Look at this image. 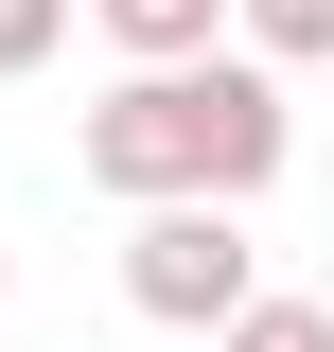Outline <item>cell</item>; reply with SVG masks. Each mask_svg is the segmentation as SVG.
<instances>
[{
    "mask_svg": "<svg viewBox=\"0 0 334 352\" xmlns=\"http://www.w3.org/2000/svg\"><path fill=\"white\" fill-rule=\"evenodd\" d=\"M88 194H124V212H176V194H229L247 212L264 176L299 159V106H282V53H176V71H124L106 106L71 124Z\"/></svg>",
    "mask_w": 334,
    "mask_h": 352,
    "instance_id": "cell-1",
    "label": "cell"
},
{
    "mask_svg": "<svg viewBox=\"0 0 334 352\" xmlns=\"http://www.w3.org/2000/svg\"><path fill=\"white\" fill-rule=\"evenodd\" d=\"M264 300V247L229 194H176V212H124V317H159V335H229V317Z\"/></svg>",
    "mask_w": 334,
    "mask_h": 352,
    "instance_id": "cell-2",
    "label": "cell"
},
{
    "mask_svg": "<svg viewBox=\"0 0 334 352\" xmlns=\"http://www.w3.org/2000/svg\"><path fill=\"white\" fill-rule=\"evenodd\" d=\"M88 36L124 53V71H176V53H229L247 36V0H88Z\"/></svg>",
    "mask_w": 334,
    "mask_h": 352,
    "instance_id": "cell-3",
    "label": "cell"
},
{
    "mask_svg": "<svg viewBox=\"0 0 334 352\" xmlns=\"http://www.w3.org/2000/svg\"><path fill=\"white\" fill-rule=\"evenodd\" d=\"M211 352H334V300H299V282H264V300L229 317Z\"/></svg>",
    "mask_w": 334,
    "mask_h": 352,
    "instance_id": "cell-4",
    "label": "cell"
},
{
    "mask_svg": "<svg viewBox=\"0 0 334 352\" xmlns=\"http://www.w3.org/2000/svg\"><path fill=\"white\" fill-rule=\"evenodd\" d=\"M247 53H282V71H334V0H247Z\"/></svg>",
    "mask_w": 334,
    "mask_h": 352,
    "instance_id": "cell-5",
    "label": "cell"
},
{
    "mask_svg": "<svg viewBox=\"0 0 334 352\" xmlns=\"http://www.w3.org/2000/svg\"><path fill=\"white\" fill-rule=\"evenodd\" d=\"M71 18H88V0H0V71H53V53H71Z\"/></svg>",
    "mask_w": 334,
    "mask_h": 352,
    "instance_id": "cell-6",
    "label": "cell"
},
{
    "mask_svg": "<svg viewBox=\"0 0 334 352\" xmlns=\"http://www.w3.org/2000/svg\"><path fill=\"white\" fill-rule=\"evenodd\" d=\"M0 282H18V247H0Z\"/></svg>",
    "mask_w": 334,
    "mask_h": 352,
    "instance_id": "cell-7",
    "label": "cell"
}]
</instances>
